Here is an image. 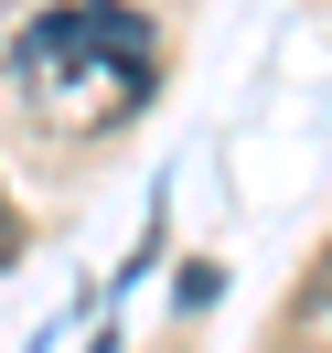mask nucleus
Returning a JSON list of instances; mask_svg holds the SVG:
<instances>
[{"label":"nucleus","instance_id":"nucleus-2","mask_svg":"<svg viewBox=\"0 0 332 353\" xmlns=\"http://www.w3.org/2000/svg\"><path fill=\"white\" fill-rule=\"evenodd\" d=\"M300 332H311V343H332V246L311 257V279H300Z\"/></svg>","mask_w":332,"mask_h":353},{"label":"nucleus","instance_id":"nucleus-1","mask_svg":"<svg viewBox=\"0 0 332 353\" xmlns=\"http://www.w3.org/2000/svg\"><path fill=\"white\" fill-rule=\"evenodd\" d=\"M11 75H22V97L54 129H118V118H139V97H150L161 43H150V22H139L129 0H65V11H43V22L22 32Z\"/></svg>","mask_w":332,"mask_h":353}]
</instances>
